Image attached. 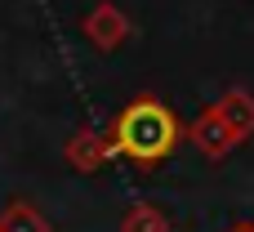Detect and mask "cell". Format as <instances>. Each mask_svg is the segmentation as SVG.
Listing matches in <instances>:
<instances>
[{
  "mask_svg": "<svg viewBox=\"0 0 254 232\" xmlns=\"http://www.w3.org/2000/svg\"><path fill=\"white\" fill-rule=\"evenodd\" d=\"M179 139H183L179 116H174L161 98H152V94L129 98V103L112 116V125H107L112 156H129V161H138V165L165 161V156L179 148Z\"/></svg>",
  "mask_w": 254,
  "mask_h": 232,
  "instance_id": "6da1fadb",
  "label": "cell"
},
{
  "mask_svg": "<svg viewBox=\"0 0 254 232\" xmlns=\"http://www.w3.org/2000/svg\"><path fill=\"white\" fill-rule=\"evenodd\" d=\"M80 31H85V40H89L98 54H116V49L129 40V18H125V9H116L112 0H98V4L80 18Z\"/></svg>",
  "mask_w": 254,
  "mask_h": 232,
  "instance_id": "7a4b0ae2",
  "label": "cell"
},
{
  "mask_svg": "<svg viewBox=\"0 0 254 232\" xmlns=\"http://www.w3.org/2000/svg\"><path fill=\"white\" fill-rule=\"evenodd\" d=\"M188 139H192V148H196L201 156H210V161H223L232 148H241V143H237V134L228 130V121L219 116V107H214V103H210V107L188 125Z\"/></svg>",
  "mask_w": 254,
  "mask_h": 232,
  "instance_id": "3957f363",
  "label": "cell"
},
{
  "mask_svg": "<svg viewBox=\"0 0 254 232\" xmlns=\"http://www.w3.org/2000/svg\"><path fill=\"white\" fill-rule=\"evenodd\" d=\"M63 156H67V165H71V170L94 174L103 161H112V143H107V134H98V130H76V134L67 139Z\"/></svg>",
  "mask_w": 254,
  "mask_h": 232,
  "instance_id": "277c9868",
  "label": "cell"
},
{
  "mask_svg": "<svg viewBox=\"0 0 254 232\" xmlns=\"http://www.w3.org/2000/svg\"><path fill=\"white\" fill-rule=\"evenodd\" d=\"M219 116L228 121V130L237 134V143H246L254 134V94L250 89H223V98L214 103Z\"/></svg>",
  "mask_w": 254,
  "mask_h": 232,
  "instance_id": "5b68a950",
  "label": "cell"
},
{
  "mask_svg": "<svg viewBox=\"0 0 254 232\" xmlns=\"http://www.w3.org/2000/svg\"><path fill=\"white\" fill-rule=\"evenodd\" d=\"M0 232H49V219L31 201H9L0 210Z\"/></svg>",
  "mask_w": 254,
  "mask_h": 232,
  "instance_id": "8992f818",
  "label": "cell"
},
{
  "mask_svg": "<svg viewBox=\"0 0 254 232\" xmlns=\"http://www.w3.org/2000/svg\"><path fill=\"white\" fill-rule=\"evenodd\" d=\"M121 232H170V219H165L161 206L134 201V206L125 210V219H121Z\"/></svg>",
  "mask_w": 254,
  "mask_h": 232,
  "instance_id": "52a82bcc",
  "label": "cell"
},
{
  "mask_svg": "<svg viewBox=\"0 0 254 232\" xmlns=\"http://www.w3.org/2000/svg\"><path fill=\"white\" fill-rule=\"evenodd\" d=\"M228 232H254V228H250V224H237V228H228Z\"/></svg>",
  "mask_w": 254,
  "mask_h": 232,
  "instance_id": "ba28073f",
  "label": "cell"
}]
</instances>
